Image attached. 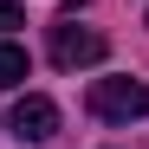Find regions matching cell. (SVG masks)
<instances>
[{"label": "cell", "mask_w": 149, "mask_h": 149, "mask_svg": "<svg viewBox=\"0 0 149 149\" xmlns=\"http://www.w3.org/2000/svg\"><path fill=\"white\" fill-rule=\"evenodd\" d=\"M78 7H84V0H65V13H78Z\"/></svg>", "instance_id": "8992f818"}, {"label": "cell", "mask_w": 149, "mask_h": 149, "mask_svg": "<svg viewBox=\"0 0 149 149\" xmlns=\"http://www.w3.org/2000/svg\"><path fill=\"white\" fill-rule=\"evenodd\" d=\"M13 84H26V52L13 39H0V91H13Z\"/></svg>", "instance_id": "277c9868"}, {"label": "cell", "mask_w": 149, "mask_h": 149, "mask_svg": "<svg viewBox=\"0 0 149 149\" xmlns=\"http://www.w3.org/2000/svg\"><path fill=\"white\" fill-rule=\"evenodd\" d=\"M84 104H91V117H104V123H136L149 110V91L136 78H97Z\"/></svg>", "instance_id": "6da1fadb"}, {"label": "cell", "mask_w": 149, "mask_h": 149, "mask_svg": "<svg viewBox=\"0 0 149 149\" xmlns=\"http://www.w3.org/2000/svg\"><path fill=\"white\" fill-rule=\"evenodd\" d=\"M13 136L19 143H52L58 136V104H52V97H19V110H13Z\"/></svg>", "instance_id": "3957f363"}, {"label": "cell", "mask_w": 149, "mask_h": 149, "mask_svg": "<svg viewBox=\"0 0 149 149\" xmlns=\"http://www.w3.org/2000/svg\"><path fill=\"white\" fill-rule=\"evenodd\" d=\"M104 33H91V26H71V19H58L52 26V65L58 71H78V65H104Z\"/></svg>", "instance_id": "7a4b0ae2"}, {"label": "cell", "mask_w": 149, "mask_h": 149, "mask_svg": "<svg viewBox=\"0 0 149 149\" xmlns=\"http://www.w3.org/2000/svg\"><path fill=\"white\" fill-rule=\"evenodd\" d=\"M13 26H26V13H19V0H0V39H7Z\"/></svg>", "instance_id": "5b68a950"}]
</instances>
